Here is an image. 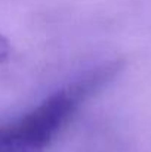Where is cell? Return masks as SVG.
Returning a JSON list of instances; mask_svg holds the SVG:
<instances>
[{"instance_id":"cell-1","label":"cell","mask_w":151,"mask_h":152,"mask_svg":"<svg viewBox=\"0 0 151 152\" xmlns=\"http://www.w3.org/2000/svg\"><path fill=\"white\" fill-rule=\"evenodd\" d=\"M9 53H10V42L0 34V64L7 59Z\"/></svg>"}]
</instances>
